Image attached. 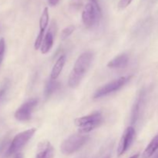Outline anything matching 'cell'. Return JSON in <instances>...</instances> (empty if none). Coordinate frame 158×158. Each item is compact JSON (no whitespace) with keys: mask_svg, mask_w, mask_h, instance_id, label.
Wrapping results in <instances>:
<instances>
[{"mask_svg":"<svg viewBox=\"0 0 158 158\" xmlns=\"http://www.w3.org/2000/svg\"><path fill=\"white\" fill-rule=\"evenodd\" d=\"M93 59L94 54L89 51L83 52L77 58L68 79V86L69 87L73 89L80 85L81 80L89 69Z\"/></svg>","mask_w":158,"mask_h":158,"instance_id":"cell-1","label":"cell"},{"mask_svg":"<svg viewBox=\"0 0 158 158\" xmlns=\"http://www.w3.org/2000/svg\"><path fill=\"white\" fill-rule=\"evenodd\" d=\"M101 16V9L97 0H89L82 12V21L85 27L87 29L94 27L99 23Z\"/></svg>","mask_w":158,"mask_h":158,"instance_id":"cell-2","label":"cell"},{"mask_svg":"<svg viewBox=\"0 0 158 158\" xmlns=\"http://www.w3.org/2000/svg\"><path fill=\"white\" fill-rule=\"evenodd\" d=\"M103 122V116L100 112H94L89 115L78 117L74 123L78 127L79 134H86L98 127Z\"/></svg>","mask_w":158,"mask_h":158,"instance_id":"cell-3","label":"cell"},{"mask_svg":"<svg viewBox=\"0 0 158 158\" xmlns=\"http://www.w3.org/2000/svg\"><path fill=\"white\" fill-rule=\"evenodd\" d=\"M89 140V137L88 135H83L82 134H73L62 143L60 146L61 152L65 155L73 154L84 146Z\"/></svg>","mask_w":158,"mask_h":158,"instance_id":"cell-4","label":"cell"},{"mask_svg":"<svg viewBox=\"0 0 158 158\" xmlns=\"http://www.w3.org/2000/svg\"><path fill=\"white\" fill-rule=\"evenodd\" d=\"M35 132H36L35 128H31L15 135L8 148L6 156L9 157L19 151L29 141V140H31Z\"/></svg>","mask_w":158,"mask_h":158,"instance_id":"cell-5","label":"cell"},{"mask_svg":"<svg viewBox=\"0 0 158 158\" xmlns=\"http://www.w3.org/2000/svg\"><path fill=\"white\" fill-rule=\"evenodd\" d=\"M131 78V77H122L106 83L96 91L94 95V99H100L113 93L117 92L124 85H126L127 82L130 81Z\"/></svg>","mask_w":158,"mask_h":158,"instance_id":"cell-6","label":"cell"},{"mask_svg":"<svg viewBox=\"0 0 158 158\" xmlns=\"http://www.w3.org/2000/svg\"><path fill=\"white\" fill-rule=\"evenodd\" d=\"M38 99L32 98L23 103L15 112V118L20 122L29 121L32 118V112L38 104Z\"/></svg>","mask_w":158,"mask_h":158,"instance_id":"cell-7","label":"cell"},{"mask_svg":"<svg viewBox=\"0 0 158 158\" xmlns=\"http://www.w3.org/2000/svg\"><path fill=\"white\" fill-rule=\"evenodd\" d=\"M135 134V129L132 126L127 127L125 129L124 132L122 134L120 142H119L118 148H117V156L118 157L123 155L129 149L134 141Z\"/></svg>","mask_w":158,"mask_h":158,"instance_id":"cell-8","label":"cell"},{"mask_svg":"<svg viewBox=\"0 0 158 158\" xmlns=\"http://www.w3.org/2000/svg\"><path fill=\"white\" fill-rule=\"evenodd\" d=\"M49 9H48V7H45L40 19V32H39L38 35H37L35 43H34V49L35 50H38L41 47L45 36V32H46V29L47 28L48 24H49Z\"/></svg>","mask_w":158,"mask_h":158,"instance_id":"cell-9","label":"cell"},{"mask_svg":"<svg viewBox=\"0 0 158 158\" xmlns=\"http://www.w3.org/2000/svg\"><path fill=\"white\" fill-rule=\"evenodd\" d=\"M55 150L48 140L40 142L38 144L37 153L35 158H53Z\"/></svg>","mask_w":158,"mask_h":158,"instance_id":"cell-10","label":"cell"},{"mask_svg":"<svg viewBox=\"0 0 158 158\" xmlns=\"http://www.w3.org/2000/svg\"><path fill=\"white\" fill-rule=\"evenodd\" d=\"M128 62H129L128 56L127 54H120L109 61L106 66L111 69H121L127 66Z\"/></svg>","mask_w":158,"mask_h":158,"instance_id":"cell-11","label":"cell"},{"mask_svg":"<svg viewBox=\"0 0 158 158\" xmlns=\"http://www.w3.org/2000/svg\"><path fill=\"white\" fill-rule=\"evenodd\" d=\"M54 43V35L52 29H49L45 35L44 39H43V43L40 47V52L42 54H46L51 50V49L53 46Z\"/></svg>","mask_w":158,"mask_h":158,"instance_id":"cell-12","label":"cell"},{"mask_svg":"<svg viewBox=\"0 0 158 158\" xmlns=\"http://www.w3.org/2000/svg\"><path fill=\"white\" fill-rule=\"evenodd\" d=\"M66 61V56L65 55L60 56L58 58V60L56 61L55 64L53 65L52 71H51L50 78L52 80H56L59 77V76L61 73L63 67L65 66V63Z\"/></svg>","mask_w":158,"mask_h":158,"instance_id":"cell-13","label":"cell"},{"mask_svg":"<svg viewBox=\"0 0 158 158\" xmlns=\"http://www.w3.org/2000/svg\"><path fill=\"white\" fill-rule=\"evenodd\" d=\"M158 150V134L151 140L142 154L141 158H150Z\"/></svg>","mask_w":158,"mask_h":158,"instance_id":"cell-14","label":"cell"},{"mask_svg":"<svg viewBox=\"0 0 158 158\" xmlns=\"http://www.w3.org/2000/svg\"><path fill=\"white\" fill-rule=\"evenodd\" d=\"M60 88V82L56 81V80H52L50 78V80H48L46 83V86H45L44 89V95L46 98H49L50 96L55 92H56Z\"/></svg>","mask_w":158,"mask_h":158,"instance_id":"cell-15","label":"cell"},{"mask_svg":"<svg viewBox=\"0 0 158 158\" xmlns=\"http://www.w3.org/2000/svg\"><path fill=\"white\" fill-rule=\"evenodd\" d=\"M142 100V97H139L137 99V102L134 104V109L132 111V123H134L137 121V119L139 116V113H140V103H141Z\"/></svg>","mask_w":158,"mask_h":158,"instance_id":"cell-16","label":"cell"},{"mask_svg":"<svg viewBox=\"0 0 158 158\" xmlns=\"http://www.w3.org/2000/svg\"><path fill=\"white\" fill-rule=\"evenodd\" d=\"M75 30V26L70 25V26H68L67 27L64 28V29L62 30L61 32V39L63 40L67 39L69 35H72L73 32Z\"/></svg>","mask_w":158,"mask_h":158,"instance_id":"cell-17","label":"cell"},{"mask_svg":"<svg viewBox=\"0 0 158 158\" xmlns=\"http://www.w3.org/2000/svg\"><path fill=\"white\" fill-rule=\"evenodd\" d=\"M5 52H6V41L4 38L0 39V67L4 59Z\"/></svg>","mask_w":158,"mask_h":158,"instance_id":"cell-18","label":"cell"},{"mask_svg":"<svg viewBox=\"0 0 158 158\" xmlns=\"http://www.w3.org/2000/svg\"><path fill=\"white\" fill-rule=\"evenodd\" d=\"M8 87H9V83H5L4 84L1 86V88H0V103L2 101L5 96H6V93H7Z\"/></svg>","mask_w":158,"mask_h":158,"instance_id":"cell-19","label":"cell"},{"mask_svg":"<svg viewBox=\"0 0 158 158\" xmlns=\"http://www.w3.org/2000/svg\"><path fill=\"white\" fill-rule=\"evenodd\" d=\"M132 1L133 0H120L118 3V9H120V10L126 9L127 7H128L131 5Z\"/></svg>","mask_w":158,"mask_h":158,"instance_id":"cell-20","label":"cell"},{"mask_svg":"<svg viewBox=\"0 0 158 158\" xmlns=\"http://www.w3.org/2000/svg\"><path fill=\"white\" fill-rule=\"evenodd\" d=\"M60 0H48V3L50 6H56L59 3Z\"/></svg>","mask_w":158,"mask_h":158,"instance_id":"cell-21","label":"cell"},{"mask_svg":"<svg viewBox=\"0 0 158 158\" xmlns=\"http://www.w3.org/2000/svg\"><path fill=\"white\" fill-rule=\"evenodd\" d=\"M139 157H140V154H134V155L131 156V157L129 158H139Z\"/></svg>","mask_w":158,"mask_h":158,"instance_id":"cell-22","label":"cell"},{"mask_svg":"<svg viewBox=\"0 0 158 158\" xmlns=\"http://www.w3.org/2000/svg\"><path fill=\"white\" fill-rule=\"evenodd\" d=\"M15 158H23V155L22 154H17L16 156H15Z\"/></svg>","mask_w":158,"mask_h":158,"instance_id":"cell-23","label":"cell"},{"mask_svg":"<svg viewBox=\"0 0 158 158\" xmlns=\"http://www.w3.org/2000/svg\"><path fill=\"white\" fill-rule=\"evenodd\" d=\"M105 158H110V156H107V157H106Z\"/></svg>","mask_w":158,"mask_h":158,"instance_id":"cell-24","label":"cell"}]
</instances>
